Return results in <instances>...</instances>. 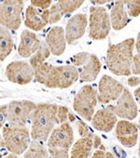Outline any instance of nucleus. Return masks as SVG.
<instances>
[{
	"label": "nucleus",
	"mask_w": 140,
	"mask_h": 158,
	"mask_svg": "<svg viewBox=\"0 0 140 158\" xmlns=\"http://www.w3.org/2000/svg\"><path fill=\"white\" fill-rule=\"evenodd\" d=\"M33 69L36 81L51 89L69 88L80 79V73L75 66L54 67L44 62Z\"/></svg>",
	"instance_id": "nucleus-1"
},
{
	"label": "nucleus",
	"mask_w": 140,
	"mask_h": 158,
	"mask_svg": "<svg viewBox=\"0 0 140 158\" xmlns=\"http://www.w3.org/2000/svg\"><path fill=\"white\" fill-rule=\"evenodd\" d=\"M134 40L128 39L118 44L109 43L106 63L109 70L117 76H130L134 57Z\"/></svg>",
	"instance_id": "nucleus-2"
},
{
	"label": "nucleus",
	"mask_w": 140,
	"mask_h": 158,
	"mask_svg": "<svg viewBox=\"0 0 140 158\" xmlns=\"http://www.w3.org/2000/svg\"><path fill=\"white\" fill-rule=\"evenodd\" d=\"M58 106L55 104H38L31 115V137L39 141H46L55 123H59L57 117Z\"/></svg>",
	"instance_id": "nucleus-3"
},
{
	"label": "nucleus",
	"mask_w": 140,
	"mask_h": 158,
	"mask_svg": "<svg viewBox=\"0 0 140 158\" xmlns=\"http://www.w3.org/2000/svg\"><path fill=\"white\" fill-rule=\"evenodd\" d=\"M74 131L68 122L54 128L48 139L49 154L52 157H69V150L73 144Z\"/></svg>",
	"instance_id": "nucleus-4"
},
{
	"label": "nucleus",
	"mask_w": 140,
	"mask_h": 158,
	"mask_svg": "<svg viewBox=\"0 0 140 158\" xmlns=\"http://www.w3.org/2000/svg\"><path fill=\"white\" fill-rule=\"evenodd\" d=\"M30 133L25 126L9 125L3 127L4 147L16 155L23 154L30 144Z\"/></svg>",
	"instance_id": "nucleus-5"
},
{
	"label": "nucleus",
	"mask_w": 140,
	"mask_h": 158,
	"mask_svg": "<svg viewBox=\"0 0 140 158\" xmlns=\"http://www.w3.org/2000/svg\"><path fill=\"white\" fill-rule=\"evenodd\" d=\"M110 28V16L107 10L103 7H92L89 18V38L93 40L107 39Z\"/></svg>",
	"instance_id": "nucleus-6"
},
{
	"label": "nucleus",
	"mask_w": 140,
	"mask_h": 158,
	"mask_svg": "<svg viewBox=\"0 0 140 158\" xmlns=\"http://www.w3.org/2000/svg\"><path fill=\"white\" fill-rule=\"evenodd\" d=\"M97 91L92 85H84L74 98V110L84 120L91 121L97 105Z\"/></svg>",
	"instance_id": "nucleus-7"
},
{
	"label": "nucleus",
	"mask_w": 140,
	"mask_h": 158,
	"mask_svg": "<svg viewBox=\"0 0 140 158\" xmlns=\"http://www.w3.org/2000/svg\"><path fill=\"white\" fill-rule=\"evenodd\" d=\"M23 0H0V25L17 30L22 23Z\"/></svg>",
	"instance_id": "nucleus-8"
},
{
	"label": "nucleus",
	"mask_w": 140,
	"mask_h": 158,
	"mask_svg": "<svg viewBox=\"0 0 140 158\" xmlns=\"http://www.w3.org/2000/svg\"><path fill=\"white\" fill-rule=\"evenodd\" d=\"M124 86L109 75H104L98 84L97 98L103 105H109L117 100L121 94Z\"/></svg>",
	"instance_id": "nucleus-9"
},
{
	"label": "nucleus",
	"mask_w": 140,
	"mask_h": 158,
	"mask_svg": "<svg viewBox=\"0 0 140 158\" xmlns=\"http://www.w3.org/2000/svg\"><path fill=\"white\" fill-rule=\"evenodd\" d=\"M37 105L32 101H11L8 105V122L10 125L25 126Z\"/></svg>",
	"instance_id": "nucleus-10"
},
{
	"label": "nucleus",
	"mask_w": 140,
	"mask_h": 158,
	"mask_svg": "<svg viewBox=\"0 0 140 158\" xmlns=\"http://www.w3.org/2000/svg\"><path fill=\"white\" fill-rule=\"evenodd\" d=\"M117 100L116 105H108V107L112 110L118 117L126 120H133L137 116L138 110L136 103L133 98V94L128 89H123Z\"/></svg>",
	"instance_id": "nucleus-11"
},
{
	"label": "nucleus",
	"mask_w": 140,
	"mask_h": 158,
	"mask_svg": "<svg viewBox=\"0 0 140 158\" xmlns=\"http://www.w3.org/2000/svg\"><path fill=\"white\" fill-rule=\"evenodd\" d=\"M6 75L10 81L20 85L28 84L35 77L32 66L23 61L10 63L7 67Z\"/></svg>",
	"instance_id": "nucleus-12"
},
{
	"label": "nucleus",
	"mask_w": 140,
	"mask_h": 158,
	"mask_svg": "<svg viewBox=\"0 0 140 158\" xmlns=\"http://www.w3.org/2000/svg\"><path fill=\"white\" fill-rule=\"evenodd\" d=\"M116 139L124 147H134L138 139V128L135 123L129 120H121L115 125Z\"/></svg>",
	"instance_id": "nucleus-13"
},
{
	"label": "nucleus",
	"mask_w": 140,
	"mask_h": 158,
	"mask_svg": "<svg viewBox=\"0 0 140 158\" xmlns=\"http://www.w3.org/2000/svg\"><path fill=\"white\" fill-rule=\"evenodd\" d=\"M88 25V18L86 14L79 13L74 15L67 22L65 27V40L67 44H72L76 40L81 39Z\"/></svg>",
	"instance_id": "nucleus-14"
},
{
	"label": "nucleus",
	"mask_w": 140,
	"mask_h": 158,
	"mask_svg": "<svg viewBox=\"0 0 140 158\" xmlns=\"http://www.w3.org/2000/svg\"><path fill=\"white\" fill-rule=\"evenodd\" d=\"M92 125L101 132H110L117 123V115L108 106L99 110L92 118Z\"/></svg>",
	"instance_id": "nucleus-15"
},
{
	"label": "nucleus",
	"mask_w": 140,
	"mask_h": 158,
	"mask_svg": "<svg viewBox=\"0 0 140 158\" xmlns=\"http://www.w3.org/2000/svg\"><path fill=\"white\" fill-rule=\"evenodd\" d=\"M45 42L53 55H62L65 51L67 43L65 40V31L61 26L52 27L47 34Z\"/></svg>",
	"instance_id": "nucleus-16"
},
{
	"label": "nucleus",
	"mask_w": 140,
	"mask_h": 158,
	"mask_svg": "<svg viewBox=\"0 0 140 158\" xmlns=\"http://www.w3.org/2000/svg\"><path fill=\"white\" fill-rule=\"evenodd\" d=\"M50 21V10H45L42 12H39L36 8L29 6L25 11V22L24 24L26 27L35 30H42Z\"/></svg>",
	"instance_id": "nucleus-17"
},
{
	"label": "nucleus",
	"mask_w": 140,
	"mask_h": 158,
	"mask_svg": "<svg viewBox=\"0 0 140 158\" xmlns=\"http://www.w3.org/2000/svg\"><path fill=\"white\" fill-rule=\"evenodd\" d=\"M40 44L41 41L36 34L28 30H23L21 35L18 53L22 57H29L39 50Z\"/></svg>",
	"instance_id": "nucleus-18"
},
{
	"label": "nucleus",
	"mask_w": 140,
	"mask_h": 158,
	"mask_svg": "<svg viewBox=\"0 0 140 158\" xmlns=\"http://www.w3.org/2000/svg\"><path fill=\"white\" fill-rule=\"evenodd\" d=\"M124 3L121 0H116L110 11V22L111 26L114 30L120 31L123 29L129 23L128 13L125 10Z\"/></svg>",
	"instance_id": "nucleus-19"
},
{
	"label": "nucleus",
	"mask_w": 140,
	"mask_h": 158,
	"mask_svg": "<svg viewBox=\"0 0 140 158\" xmlns=\"http://www.w3.org/2000/svg\"><path fill=\"white\" fill-rule=\"evenodd\" d=\"M102 64L99 58L95 54H91L87 64L83 66L80 72V80L84 82H91L95 81L100 73Z\"/></svg>",
	"instance_id": "nucleus-20"
},
{
	"label": "nucleus",
	"mask_w": 140,
	"mask_h": 158,
	"mask_svg": "<svg viewBox=\"0 0 140 158\" xmlns=\"http://www.w3.org/2000/svg\"><path fill=\"white\" fill-rule=\"evenodd\" d=\"M93 139L92 138H81L75 142L71 149L70 156L74 158H85L89 157L92 153L93 149Z\"/></svg>",
	"instance_id": "nucleus-21"
},
{
	"label": "nucleus",
	"mask_w": 140,
	"mask_h": 158,
	"mask_svg": "<svg viewBox=\"0 0 140 158\" xmlns=\"http://www.w3.org/2000/svg\"><path fill=\"white\" fill-rule=\"evenodd\" d=\"M13 40L8 28L0 25V61H4L13 50Z\"/></svg>",
	"instance_id": "nucleus-22"
},
{
	"label": "nucleus",
	"mask_w": 140,
	"mask_h": 158,
	"mask_svg": "<svg viewBox=\"0 0 140 158\" xmlns=\"http://www.w3.org/2000/svg\"><path fill=\"white\" fill-rule=\"evenodd\" d=\"M51 51L49 47L47 46L46 42L41 41V44L39 48V50L33 54V56L30 58V65L32 68H35L37 66H39L46 61V59L51 55Z\"/></svg>",
	"instance_id": "nucleus-23"
},
{
	"label": "nucleus",
	"mask_w": 140,
	"mask_h": 158,
	"mask_svg": "<svg viewBox=\"0 0 140 158\" xmlns=\"http://www.w3.org/2000/svg\"><path fill=\"white\" fill-rule=\"evenodd\" d=\"M41 141L33 139L30 142L28 150L23 153L24 157H48L50 154L48 151L45 149L44 145L40 143Z\"/></svg>",
	"instance_id": "nucleus-24"
},
{
	"label": "nucleus",
	"mask_w": 140,
	"mask_h": 158,
	"mask_svg": "<svg viewBox=\"0 0 140 158\" xmlns=\"http://www.w3.org/2000/svg\"><path fill=\"white\" fill-rule=\"evenodd\" d=\"M85 2V0H58V4L61 7L64 14H70L76 11Z\"/></svg>",
	"instance_id": "nucleus-25"
},
{
	"label": "nucleus",
	"mask_w": 140,
	"mask_h": 158,
	"mask_svg": "<svg viewBox=\"0 0 140 158\" xmlns=\"http://www.w3.org/2000/svg\"><path fill=\"white\" fill-rule=\"evenodd\" d=\"M76 126H77L78 132L81 138H92V139L93 138L94 134L93 133V131L88 126V124L83 120L77 119L76 120Z\"/></svg>",
	"instance_id": "nucleus-26"
},
{
	"label": "nucleus",
	"mask_w": 140,
	"mask_h": 158,
	"mask_svg": "<svg viewBox=\"0 0 140 158\" xmlns=\"http://www.w3.org/2000/svg\"><path fill=\"white\" fill-rule=\"evenodd\" d=\"M64 15V11L62 10L59 4L58 3L54 4L50 10V21H49V23L53 24L55 23H58L62 19V17Z\"/></svg>",
	"instance_id": "nucleus-27"
},
{
	"label": "nucleus",
	"mask_w": 140,
	"mask_h": 158,
	"mask_svg": "<svg viewBox=\"0 0 140 158\" xmlns=\"http://www.w3.org/2000/svg\"><path fill=\"white\" fill-rule=\"evenodd\" d=\"M90 53L83 52H79L71 57V63L75 67H83L84 65L87 64V62L90 58Z\"/></svg>",
	"instance_id": "nucleus-28"
},
{
	"label": "nucleus",
	"mask_w": 140,
	"mask_h": 158,
	"mask_svg": "<svg viewBox=\"0 0 140 158\" xmlns=\"http://www.w3.org/2000/svg\"><path fill=\"white\" fill-rule=\"evenodd\" d=\"M128 6V14L131 17H137L140 15V0H131Z\"/></svg>",
	"instance_id": "nucleus-29"
},
{
	"label": "nucleus",
	"mask_w": 140,
	"mask_h": 158,
	"mask_svg": "<svg viewBox=\"0 0 140 158\" xmlns=\"http://www.w3.org/2000/svg\"><path fill=\"white\" fill-rule=\"evenodd\" d=\"M69 113L70 110H68L67 107L64 106H59L58 107V110H57V117H58V121L59 123H63L65 122L69 121Z\"/></svg>",
	"instance_id": "nucleus-30"
},
{
	"label": "nucleus",
	"mask_w": 140,
	"mask_h": 158,
	"mask_svg": "<svg viewBox=\"0 0 140 158\" xmlns=\"http://www.w3.org/2000/svg\"><path fill=\"white\" fill-rule=\"evenodd\" d=\"M52 2V0H31V4L33 7L39 8L41 10H48Z\"/></svg>",
	"instance_id": "nucleus-31"
},
{
	"label": "nucleus",
	"mask_w": 140,
	"mask_h": 158,
	"mask_svg": "<svg viewBox=\"0 0 140 158\" xmlns=\"http://www.w3.org/2000/svg\"><path fill=\"white\" fill-rule=\"evenodd\" d=\"M132 73L134 75H140V55L137 53L133 57V65H132Z\"/></svg>",
	"instance_id": "nucleus-32"
},
{
	"label": "nucleus",
	"mask_w": 140,
	"mask_h": 158,
	"mask_svg": "<svg viewBox=\"0 0 140 158\" xmlns=\"http://www.w3.org/2000/svg\"><path fill=\"white\" fill-rule=\"evenodd\" d=\"M6 121H8V105L0 106V128L3 127Z\"/></svg>",
	"instance_id": "nucleus-33"
},
{
	"label": "nucleus",
	"mask_w": 140,
	"mask_h": 158,
	"mask_svg": "<svg viewBox=\"0 0 140 158\" xmlns=\"http://www.w3.org/2000/svg\"><path fill=\"white\" fill-rule=\"evenodd\" d=\"M92 157H93V158H99V157H112V158H113V157H115V155H114L112 152H108V151H106V150L97 149V151H95V152L93 153Z\"/></svg>",
	"instance_id": "nucleus-34"
},
{
	"label": "nucleus",
	"mask_w": 140,
	"mask_h": 158,
	"mask_svg": "<svg viewBox=\"0 0 140 158\" xmlns=\"http://www.w3.org/2000/svg\"><path fill=\"white\" fill-rule=\"evenodd\" d=\"M93 146L95 150L97 149H101V150H106V148H105V146L103 145L102 143V139L99 136L97 135H94L93 138Z\"/></svg>",
	"instance_id": "nucleus-35"
},
{
	"label": "nucleus",
	"mask_w": 140,
	"mask_h": 158,
	"mask_svg": "<svg viewBox=\"0 0 140 158\" xmlns=\"http://www.w3.org/2000/svg\"><path fill=\"white\" fill-rule=\"evenodd\" d=\"M128 82V85L131 86V87H135V86H138L140 84V78L137 77V76H133V77H130L127 81Z\"/></svg>",
	"instance_id": "nucleus-36"
},
{
	"label": "nucleus",
	"mask_w": 140,
	"mask_h": 158,
	"mask_svg": "<svg viewBox=\"0 0 140 158\" xmlns=\"http://www.w3.org/2000/svg\"><path fill=\"white\" fill-rule=\"evenodd\" d=\"M90 1H91V3H93L94 5H104V4L112 2L114 0H90Z\"/></svg>",
	"instance_id": "nucleus-37"
},
{
	"label": "nucleus",
	"mask_w": 140,
	"mask_h": 158,
	"mask_svg": "<svg viewBox=\"0 0 140 158\" xmlns=\"http://www.w3.org/2000/svg\"><path fill=\"white\" fill-rule=\"evenodd\" d=\"M134 47L136 49L137 54L140 55V32L137 35V38H136V40H135V43H134Z\"/></svg>",
	"instance_id": "nucleus-38"
},
{
	"label": "nucleus",
	"mask_w": 140,
	"mask_h": 158,
	"mask_svg": "<svg viewBox=\"0 0 140 158\" xmlns=\"http://www.w3.org/2000/svg\"><path fill=\"white\" fill-rule=\"evenodd\" d=\"M134 97H135L138 100H140V87H138V88L134 92Z\"/></svg>",
	"instance_id": "nucleus-39"
},
{
	"label": "nucleus",
	"mask_w": 140,
	"mask_h": 158,
	"mask_svg": "<svg viewBox=\"0 0 140 158\" xmlns=\"http://www.w3.org/2000/svg\"><path fill=\"white\" fill-rule=\"evenodd\" d=\"M4 146V141H3V137L0 134V151H1V148Z\"/></svg>",
	"instance_id": "nucleus-40"
},
{
	"label": "nucleus",
	"mask_w": 140,
	"mask_h": 158,
	"mask_svg": "<svg viewBox=\"0 0 140 158\" xmlns=\"http://www.w3.org/2000/svg\"><path fill=\"white\" fill-rule=\"evenodd\" d=\"M121 1H122V2L124 3V5H128V4L130 3L131 0H121Z\"/></svg>",
	"instance_id": "nucleus-41"
},
{
	"label": "nucleus",
	"mask_w": 140,
	"mask_h": 158,
	"mask_svg": "<svg viewBox=\"0 0 140 158\" xmlns=\"http://www.w3.org/2000/svg\"><path fill=\"white\" fill-rule=\"evenodd\" d=\"M138 155H139V157H140V146H139V148H138Z\"/></svg>",
	"instance_id": "nucleus-42"
},
{
	"label": "nucleus",
	"mask_w": 140,
	"mask_h": 158,
	"mask_svg": "<svg viewBox=\"0 0 140 158\" xmlns=\"http://www.w3.org/2000/svg\"><path fill=\"white\" fill-rule=\"evenodd\" d=\"M138 124H139V129H140V119H139V122H138Z\"/></svg>",
	"instance_id": "nucleus-43"
},
{
	"label": "nucleus",
	"mask_w": 140,
	"mask_h": 158,
	"mask_svg": "<svg viewBox=\"0 0 140 158\" xmlns=\"http://www.w3.org/2000/svg\"><path fill=\"white\" fill-rule=\"evenodd\" d=\"M139 105H140V100H139Z\"/></svg>",
	"instance_id": "nucleus-44"
}]
</instances>
